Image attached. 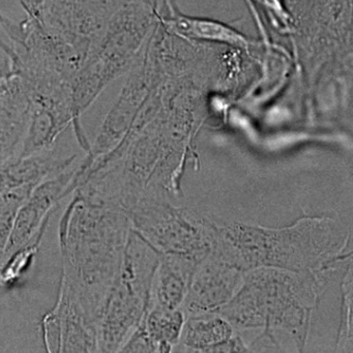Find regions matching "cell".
<instances>
[{"label":"cell","mask_w":353,"mask_h":353,"mask_svg":"<svg viewBox=\"0 0 353 353\" xmlns=\"http://www.w3.org/2000/svg\"><path fill=\"white\" fill-rule=\"evenodd\" d=\"M210 254L243 272L272 268L303 274L352 258L350 229L325 216H307L283 227L235 222L219 225Z\"/></svg>","instance_id":"1"},{"label":"cell","mask_w":353,"mask_h":353,"mask_svg":"<svg viewBox=\"0 0 353 353\" xmlns=\"http://www.w3.org/2000/svg\"><path fill=\"white\" fill-rule=\"evenodd\" d=\"M201 262L187 256H161L150 305L167 310L181 309L194 272Z\"/></svg>","instance_id":"11"},{"label":"cell","mask_w":353,"mask_h":353,"mask_svg":"<svg viewBox=\"0 0 353 353\" xmlns=\"http://www.w3.org/2000/svg\"><path fill=\"white\" fill-rule=\"evenodd\" d=\"M154 22L152 3L121 1L104 36L74 77V88L82 100L94 102L111 82L131 71L154 32Z\"/></svg>","instance_id":"3"},{"label":"cell","mask_w":353,"mask_h":353,"mask_svg":"<svg viewBox=\"0 0 353 353\" xmlns=\"http://www.w3.org/2000/svg\"><path fill=\"white\" fill-rule=\"evenodd\" d=\"M173 353H250V346L245 344L243 339L234 334L229 340L212 345L199 350H188L179 346H173Z\"/></svg>","instance_id":"17"},{"label":"cell","mask_w":353,"mask_h":353,"mask_svg":"<svg viewBox=\"0 0 353 353\" xmlns=\"http://www.w3.org/2000/svg\"><path fill=\"white\" fill-rule=\"evenodd\" d=\"M330 272L295 274L272 268L245 272L234 296L219 312L234 330L283 332L305 353L312 312L332 283Z\"/></svg>","instance_id":"2"},{"label":"cell","mask_w":353,"mask_h":353,"mask_svg":"<svg viewBox=\"0 0 353 353\" xmlns=\"http://www.w3.org/2000/svg\"><path fill=\"white\" fill-rule=\"evenodd\" d=\"M234 334L233 326L219 313L190 316L185 319L181 339L175 346L199 350L229 340Z\"/></svg>","instance_id":"13"},{"label":"cell","mask_w":353,"mask_h":353,"mask_svg":"<svg viewBox=\"0 0 353 353\" xmlns=\"http://www.w3.org/2000/svg\"><path fill=\"white\" fill-rule=\"evenodd\" d=\"M34 190L30 188L0 193V257L5 254L20 208Z\"/></svg>","instance_id":"16"},{"label":"cell","mask_w":353,"mask_h":353,"mask_svg":"<svg viewBox=\"0 0 353 353\" xmlns=\"http://www.w3.org/2000/svg\"><path fill=\"white\" fill-rule=\"evenodd\" d=\"M156 348L157 344L148 336L143 326L140 325L115 353H154Z\"/></svg>","instance_id":"18"},{"label":"cell","mask_w":353,"mask_h":353,"mask_svg":"<svg viewBox=\"0 0 353 353\" xmlns=\"http://www.w3.org/2000/svg\"><path fill=\"white\" fill-rule=\"evenodd\" d=\"M77 159V154H61L57 144L43 152L16 159L0 168V193L22 188L34 190L43 181L71 169Z\"/></svg>","instance_id":"10"},{"label":"cell","mask_w":353,"mask_h":353,"mask_svg":"<svg viewBox=\"0 0 353 353\" xmlns=\"http://www.w3.org/2000/svg\"><path fill=\"white\" fill-rule=\"evenodd\" d=\"M245 272L210 254L196 268L183 301L187 317L219 313L234 296Z\"/></svg>","instance_id":"7"},{"label":"cell","mask_w":353,"mask_h":353,"mask_svg":"<svg viewBox=\"0 0 353 353\" xmlns=\"http://www.w3.org/2000/svg\"><path fill=\"white\" fill-rule=\"evenodd\" d=\"M161 256L132 229L121 270L100 314L102 353H115L141 325Z\"/></svg>","instance_id":"4"},{"label":"cell","mask_w":353,"mask_h":353,"mask_svg":"<svg viewBox=\"0 0 353 353\" xmlns=\"http://www.w3.org/2000/svg\"><path fill=\"white\" fill-rule=\"evenodd\" d=\"M30 121V102L15 72L0 75V168L19 158Z\"/></svg>","instance_id":"9"},{"label":"cell","mask_w":353,"mask_h":353,"mask_svg":"<svg viewBox=\"0 0 353 353\" xmlns=\"http://www.w3.org/2000/svg\"><path fill=\"white\" fill-rule=\"evenodd\" d=\"M340 319L334 353H352V268L340 281Z\"/></svg>","instance_id":"15"},{"label":"cell","mask_w":353,"mask_h":353,"mask_svg":"<svg viewBox=\"0 0 353 353\" xmlns=\"http://www.w3.org/2000/svg\"><path fill=\"white\" fill-rule=\"evenodd\" d=\"M130 72L119 99L103 121L94 143L80 163L76 174H82L94 161L110 154L121 143L133 127L142 107L158 88V61L150 49H143Z\"/></svg>","instance_id":"6"},{"label":"cell","mask_w":353,"mask_h":353,"mask_svg":"<svg viewBox=\"0 0 353 353\" xmlns=\"http://www.w3.org/2000/svg\"><path fill=\"white\" fill-rule=\"evenodd\" d=\"M132 229L162 255L203 261L214 248L219 224L188 208H179L154 192L142 194L129 212Z\"/></svg>","instance_id":"5"},{"label":"cell","mask_w":353,"mask_h":353,"mask_svg":"<svg viewBox=\"0 0 353 353\" xmlns=\"http://www.w3.org/2000/svg\"><path fill=\"white\" fill-rule=\"evenodd\" d=\"M77 168L78 166H73L65 172L43 181L32 191L18 212L5 255L40 237L59 202L69 195L70 185Z\"/></svg>","instance_id":"8"},{"label":"cell","mask_w":353,"mask_h":353,"mask_svg":"<svg viewBox=\"0 0 353 353\" xmlns=\"http://www.w3.org/2000/svg\"><path fill=\"white\" fill-rule=\"evenodd\" d=\"M250 353H289L281 344L276 334L268 330L261 334L249 344Z\"/></svg>","instance_id":"19"},{"label":"cell","mask_w":353,"mask_h":353,"mask_svg":"<svg viewBox=\"0 0 353 353\" xmlns=\"http://www.w3.org/2000/svg\"><path fill=\"white\" fill-rule=\"evenodd\" d=\"M172 349L173 346H171V345L162 343V344L157 345L156 352L154 353H173Z\"/></svg>","instance_id":"20"},{"label":"cell","mask_w":353,"mask_h":353,"mask_svg":"<svg viewBox=\"0 0 353 353\" xmlns=\"http://www.w3.org/2000/svg\"><path fill=\"white\" fill-rule=\"evenodd\" d=\"M185 319L187 316L181 309L167 310L150 305L141 325L154 344L166 343L175 346L181 339Z\"/></svg>","instance_id":"14"},{"label":"cell","mask_w":353,"mask_h":353,"mask_svg":"<svg viewBox=\"0 0 353 353\" xmlns=\"http://www.w3.org/2000/svg\"><path fill=\"white\" fill-rule=\"evenodd\" d=\"M169 11L170 16L165 20V24L171 34L187 40L220 43L241 49H248L251 45L243 34L227 24L206 18L181 15L174 10L169 9Z\"/></svg>","instance_id":"12"}]
</instances>
